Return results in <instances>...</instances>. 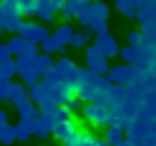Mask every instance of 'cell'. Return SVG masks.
Segmentation results:
<instances>
[{"instance_id": "25", "label": "cell", "mask_w": 156, "mask_h": 146, "mask_svg": "<svg viewBox=\"0 0 156 146\" xmlns=\"http://www.w3.org/2000/svg\"><path fill=\"white\" fill-rule=\"evenodd\" d=\"M17 141V127L15 124H5V127H0V144L2 146H12Z\"/></svg>"}, {"instance_id": "10", "label": "cell", "mask_w": 156, "mask_h": 146, "mask_svg": "<svg viewBox=\"0 0 156 146\" xmlns=\"http://www.w3.org/2000/svg\"><path fill=\"white\" fill-rule=\"evenodd\" d=\"M80 129H78V124H76V119H68V122H56L54 124V136L61 141V144H68L76 134H78Z\"/></svg>"}, {"instance_id": "26", "label": "cell", "mask_w": 156, "mask_h": 146, "mask_svg": "<svg viewBox=\"0 0 156 146\" xmlns=\"http://www.w3.org/2000/svg\"><path fill=\"white\" fill-rule=\"evenodd\" d=\"M24 97H29V88H24L22 83H12V88H10V100H7V102L20 105Z\"/></svg>"}, {"instance_id": "34", "label": "cell", "mask_w": 156, "mask_h": 146, "mask_svg": "<svg viewBox=\"0 0 156 146\" xmlns=\"http://www.w3.org/2000/svg\"><path fill=\"white\" fill-rule=\"evenodd\" d=\"M76 19H78V24H83V27H88V24H90V12H88V7H85V10H80Z\"/></svg>"}, {"instance_id": "20", "label": "cell", "mask_w": 156, "mask_h": 146, "mask_svg": "<svg viewBox=\"0 0 156 146\" xmlns=\"http://www.w3.org/2000/svg\"><path fill=\"white\" fill-rule=\"evenodd\" d=\"M15 109H17V114H20V119H29V117H37V114H41V109L29 100V97H24L20 105H15Z\"/></svg>"}, {"instance_id": "7", "label": "cell", "mask_w": 156, "mask_h": 146, "mask_svg": "<svg viewBox=\"0 0 156 146\" xmlns=\"http://www.w3.org/2000/svg\"><path fill=\"white\" fill-rule=\"evenodd\" d=\"M20 36H24L27 41H32V44H41L46 36H51V32L44 27V24H39V22H29V19H24L22 22V27H20V32H17Z\"/></svg>"}, {"instance_id": "8", "label": "cell", "mask_w": 156, "mask_h": 146, "mask_svg": "<svg viewBox=\"0 0 156 146\" xmlns=\"http://www.w3.org/2000/svg\"><path fill=\"white\" fill-rule=\"evenodd\" d=\"M15 68H17V75H20V80H22V83H27V88L41 80V75L34 71V63H32V58H24V56L15 58Z\"/></svg>"}, {"instance_id": "38", "label": "cell", "mask_w": 156, "mask_h": 146, "mask_svg": "<svg viewBox=\"0 0 156 146\" xmlns=\"http://www.w3.org/2000/svg\"><path fill=\"white\" fill-rule=\"evenodd\" d=\"M51 2H54V5H58V7H63V2H66V0H51Z\"/></svg>"}, {"instance_id": "28", "label": "cell", "mask_w": 156, "mask_h": 146, "mask_svg": "<svg viewBox=\"0 0 156 146\" xmlns=\"http://www.w3.org/2000/svg\"><path fill=\"white\" fill-rule=\"evenodd\" d=\"M136 56H139V49L136 46H122V51H119V58L124 61V63H136Z\"/></svg>"}, {"instance_id": "24", "label": "cell", "mask_w": 156, "mask_h": 146, "mask_svg": "<svg viewBox=\"0 0 156 146\" xmlns=\"http://www.w3.org/2000/svg\"><path fill=\"white\" fill-rule=\"evenodd\" d=\"M124 139H127V136H124V129H122V127L112 124V127H107V129H105V141H107V144H112V146H119Z\"/></svg>"}, {"instance_id": "15", "label": "cell", "mask_w": 156, "mask_h": 146, "mask_svg": "<svg viewBox=\"0 0 156 146\" xmlns=\"http://www.w3.org/2000/svg\"><path fill=\"white\" fill-rule=\"evenodd\" d=\"M85 7H88V5H85L83 0H66L58 15H61V19H63V22H71V19H76V17H78V12H80V10H85Z\"/></svg>"}, {"instance_id": "1", "label": "cell", "mask_w": 156, "mask_h": 146, "mask_svg": "<svg viewBox=\"0 0 156 146\" xmlns=\"http://www.w3.org/2000/svg\"><path fill=\"white\" fill-rule=\"evenodd\" d=\"M110 90H112V80L107 75H98L90 68H80V80H78L76 95L83 102H105V105H110Z\"/></svg>"}, {"instance_id": "19", "label": "cell", "mask_w": 156, "mask_h": 146, "mask_svg": "<svg viewBox=\"0 0 156 146\" xmlns=\"http://www.w3.org/2000/svg\"><path fill=\"white\" fill-rule=\"evenodd\" d=\"M51 34H54V36H56V39H58L61 44L71 46V44H73V36H76V29H73V27H71L68 22H63V24H58V27H56V29H54Z\"/></svg>"}, {"instance_id": "36", "label": "cell", "mask_w": 156, "mask_h": 146, "mask_svg": "<svg viewBox=\"0 0 156 146\" xmlns=\"http://www.w3.org/2000/svg\"><path fill=\"white\" fill-rule=\"evenodd\" d=\"M5 124H7V112L0 109V127H5Z\"/></svg>"}, {"instance_id": "30", "label": "cell", "mask_w": 156, "mask_h": 146, "mask_svg": "<svg viewBox=\"0 0 156 146\" xmlns=\"http://www.w3.org/2000/svg\"><path fill=\"white\" fill-rule=\"evenodd\" d=\"M127 44L139 49V46L144 44V34H141V29H134V32H129V34H127Z\"/></svg>"}, {"instance_id": "40", "label": "cell", "mask_w": 156, "mask_h": 146, "mask_svg": "<svg viewBox=\"0 0 156 146\" xmlns=\"http://www.w3.org/2000/svg\"><path fill=\"white\" fill-rule=\"evenodd\" d=\"M2 32H5V24H2V22H0V34H2Z\"/></svg>"}, {"instance_id": "13", "label": "cell", "mask_w": 156, "mask_h": 146, "mask_svg": "<svg viewBox=\"0 0 156 146\" xmlns=\"http://www.w3.org/2000/svg\"><path fill=\"white\" fill-rule=\"evenodd\" d=\"M32 63H34V71H37L41 78H44L46 73H51V71H54V66H56L54 56H51V54H41V51L32 58Z\"/></svg>"}, {"instance_id": "29", "label": "cell", "mask_w": 156, "mask_h": 146, "mask_svg": "<svg viewBox=\"0 0 156 146\" xmlns=\"http://www.w3.org/2000/svg\"><path fill=\"white\" fill-rule=\"evenodd\" d=\"M12 75H17V68H15V58H7L0 63V78H7L12 80Z\"/></svg>"}, {"instance_id": "27", "label": "cell", "mask_w": 156, "mask_h": 146, "mask_svg": "<svg viewBox=\"0 0 156 146\" xmlns=\"http://www.w3.org/2000/svg\"><path fill=\"white\" fill-rule=\"evenodd\" d=\"M17 5H20V12H22V17H37L39 0H17Z\"/></svg>"}, {"instance_id": "16", "label": "cell", "mask_w": 156, "mask_h": 146, "mask_svg": "<svg viewBox=\"0 0 156 146\" xmlns=\"http://www.w3.org/2000/svg\"><path fill=\"white\" fill-rule=\"evenodd\" d=\"M112 5H115L117 12H119L122 17H127V19H136V15H139L136 0H112Z\"/></svg>"}, {"instance_id": "17", "label": "cell", "mask_w": 156, "mask_h": 146, "mask_svg": "<svg viewBox=\"0 0 156 146\" xmlns=\"http://www.w3.org/2000/svg\"><path fill=\"white\" fill-rule=\"evenodd\" d=\"M136 22H139V27H141V24H156V0H149L146 5L139 7Z\"/></svg>"}, {"instance_id": "18", "label": "cell", "mask_w": 156, "mask_h": 146, "mask_svg": "<svg viewBox=\"0 0 156 146\" xmlns=\"http://www.w3.org/2000/svg\"><path fill=\"white\" fill-rule=\"evenodd\" d=\"M39 49H41V54H51V56H54V54H58V56H61V54H66V49H68V46H66V44H61V41L51 34V36H46V39L39 44Z\"/></svg>"}, {"instance_id": "23", "label": "cell", "mask_w": 156, "mask_h": 146, "mask_svg": "<svg viewBox=\"0 0 156 146\" xmlns=\"http://www.w3.org/2000/svg\"><path fill=\"white\" fill-rule=\"evenodd\" d=\"M63 146H100V141L90 134V131H78L68 144H63Z\"/></svg>"}, {"instance_id": "3", "label": "cell", "mask_w": 156, "mask_h": 146, "mask_svg": "<svg viewBox=\"0 0 156 146\" xmlns=\"http://www.w3.org/2000/svg\"><path fill=\"white\" fill-rule=\"evenodd\" d=\"M54 73L58 75L61 85H66V88H71V90L76 92L78 80H80V68L76 66V61H71V58L61 56V58L56 61V66H54Z\"/></svg>"}, {"instance_id": "12", "label": "cell", "mask_w": 156, "mask_h": 146, "mask_svg": "<svg viewBox=\"0 0 156 146\" xmlns=\"http://www.w3.org/2000/svg\"><path fill=\"white\" fill-rule=\"evenodd\" d=\"M56 12H61L58 5H54L51 0H39V7H37V17H39V22L51 24V22L56 19Z\"/></svg>"}, {"instance_id": "22", "label": "cell", "mask_w": 156, "mask_h": 146, "mask_svg": "<svg viewBox=\"0 0 156 146\" xmlns=\"http://www.w3.org/2000/svg\"><path fill=\"white\" fill-rule=\"evenodd\" d=\"M90 39H93V29H90V27H80V29H76V36H73V44H71V46H76V49H88V46H90Z\"/></svg>"}, {"instance_id": "9", "label": "cell", "mask_w": 156, "mask_h": 146, "mask_svg": "<svg viewBox=\"0 0 156 146\" xmlns=\"http://www.w3.org/2000/svg\"><path fill=\"white\" fill-rule=\"evenodd\" d=\"M107 58H115V56H119V51H122V46L117 44V39L110 34V32H105V34H98L95 36V41H93Z\"/></svg>"}, {"instance_id": "39", "label": "cell", "mask_w": 156, "mask_h": 146, "mask_svg": "<svg viewBox=\"0 0 156 146\" xmlns=\"http://www.w3.org/2000/svg\"><path fill=\"white\" fill-rule=\"evenodd\" d=\"M0 22H2V2H0Z\"/></svg>"}, {"instance_id": "2", "label": "cell", "mask_w": 156, "mask_h": 146, "mask_svg": "<svg viewBox=\"0 0 156 146\" xmlns=\"http://www.w3.org/2000/svg\"><path fill=\"white\" fill-rule=\"evenodd\" d=\"M83 117L88 124L93 127H112L115 124V114H112V107L105 105V102H85L83 107Z\"/></svg>"}, {"instance_id": "4", "label": "cell", "mask_w": 156, "mask_h": 146, "mask_svg": "<svg viewBox=\"0 0 156 146\" xmlns=\"http://www.w3.org/2000/svg\"><path fill=\"white\" fill-rule=\"evenodd\" d=\"M0 2H2V24H5V32L17 34L20 27H22V22H24L17 0H0Z\"/></svg>"}, {"instance_id": "35", "label": "cell", "mask_w": 156, "mask_h": 146, "mask_svg": "<svg viewBox=\"0 0 156 146\" xmlns=\"http://www.w3.org/2000/svg\"><path fill=\"white\" fill-rule=\"evenodd\" d=\"M7 58H12V56H10V49H7V44H0V63H2V61H7Z\"/></svg>"}, {"instance_id": "32", "label": "cell", "mask_w": 156, "mask_h": 146, "mask_svg": "<svg viewBox=\"0 0 156 146\" xmlns=\"http://www.w3.org/2000/svg\"><path fill=\"white\" fill-rule=\"evenodd\" d=\"M10 88H12V80L0 78V102H7L10 100Z\"/></svg>"}, {"instance_id": "33", "label": "cell", "mask_w": 156, "mask_h": 146, "mask_svg": "<svg viewBox=\"0 0 156 146\" xmlns=\"http://www.w3.org/2000/svg\"><path fill=\"white\" fill-rule=\"evenodd\" d=\"M54 114H56V122H68V119H73V112H71L66 105H61Z\"/></svg>"}, {"instance_id": "5", "label": "cell", "mask_w": 156, "mask_h": 146, "mask_svg": "<svg viewBox=\"0 0 156 146\" xmlns=\"http://www.w3.org/2000/svg\"><path fill=\"white\" fill-rule=\"evenodd\" d=\"M85 63H88L85 68H90V71L98 73V75H107L110 68H112V66H110V58H107L95 44H90V46L85 49Z\"/></svg>"}, {"instance_id": "14", "label": "cell", "mask_w": 156, "mask_h": 146, "mask_svg": "<svg viewBox=\"0 0 156 146\" xmlns=\"http://www.w3.org/2000/svg\"><path fill=\"white\" fill-rule=\"evenodd\" d=\"M51 95V90H49V85L44 83V80H39V83H34V85H29V100L37 105V107H41L44 102H46V97Z\"/></svg>"}, {"instance_id": "6", "label": "cell", "mask_w": 156, "mask_h": 146, "mask_svg": "<svg viewBox=\"0 0 156 146\" xmlns=\"http://www.w3.org/2000/svg\"><path fill=\"white\" fill-rule=\"evenodd\" d=\"M139 68L134 66V63H115L112 68H110V73H107V78L112 80V83H119V85H132L136 78H139Z\"/></svg>"}, {"instance_id": "11", "label": "cell", "mask_w": 156, "mask_h": 146, "mask_svg": "<svg viewBox=\"0 0 156 146\" xmlns=\"http://www.w3.org/2000/svg\"><path fill=\"white\" fill-rule=\"evenodd\" d=\"M88 12H90V24H105L107 17H110V5L105 0H95V2L88 5Z\"/></svg>"}, {"instance_id": "21", "label": "cell", "mask_w": 156, "mask_h": 146, "mask_svg": "<svg viewBox=\"0 0 156 146\" xmlns=\"http://www.w3.org/2000/svg\"><path fill=\"white\" fill-rule=\"evenodd\" d=\"M27 46H29V41H27L24 36H20V34H15V36L7 41V49H10V56H12V58H20V56L27 51Z\"/></svg>"}, {"instance_id": "37", "label": "cell", "mask_w": 156, "mask_h": 146, "mask_svg": "<svg viewBox=\"0 0 156 146\" xmlns=\"http://www.w3.org/2000/svg\"><path fill=\"white\" fill-rule=\"evenodd\" d=\"M119 146H132V141H129V136H127V139H124V141H122Z\"/></svg>"}, {"instance_id": "31", "label": "cell", "mask_w": 156, "mask_h": 146, "mask_svg": "<svg viewBox=\"0 0 156 146\" xmlns=\"http://www.w3.org/2000/svg\"><path fill=\"white\" fill-rule=\"evenodd\" d=\"M66 107H68V109H71L73 114H78V112H83V107H85V102H83V100H80L78 95H73V97H71V100L66 102Z\"/></svg>"}]
</instances>
